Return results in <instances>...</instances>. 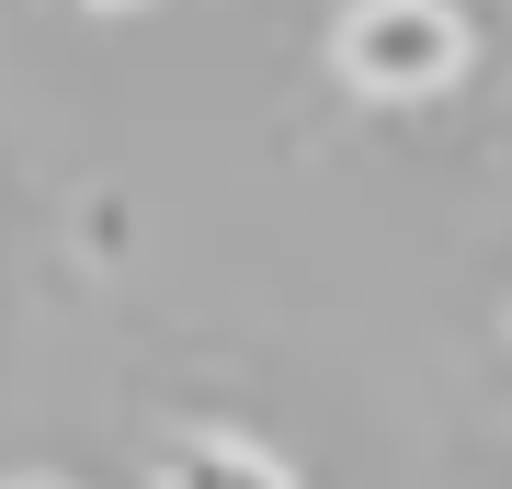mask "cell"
Here are the masks:
<instances>
[{"label":"cell","instance_id":"3957f363","mask_svg":"<svg viewBox=\"0 0 512 489\" xmlns=\"http://www.w3.org/2000/svg\"><path fill=\"white\" fill-rule=\"evenodd\" d=\"M92 12H137V0H92Z\"/></svg>","mask_w":512,"mask_h":489},{"label":"cell","instance_id":"6da1fadb","mask_svg":"<svg viewBox=\"0 0 512 489\" xmlns=\"http://www.w3.org/2000/svg\"><path fill=\"white\" fill-rule=\"evenodd\" d=\"M467 12L456 0H353L330 23V69H342L365 103H433V91L467 80Z\"/></svg>","mask_w":512,"mask_h":489},{"label":"cell","instance_id":"7a4b0ae2","mask_svg":"<svg viewBox=\"0 0 512 489\" xmlns=\"http://www.w3.org/2000/svg\"><path fill=\"white\" fill-rule=\"evenodd\" d=\"M148 489H296V478L239 433H183V444H160V478Z\"/></svg>","mask_w":512,"mask_h":489},{"label":"cell","instance_id":"277c9868","mask_svg":"<svg viewBox=\"0 0 512 489\" xmlns=\"http://www.w3.org/2000/svg\"><path fill=\"white\" fill-rule=\"evenodd\" d=\"M12 489H57V478H12Z\"/></svg>","mask_w":512,"mask_h":489}]
</instances>
